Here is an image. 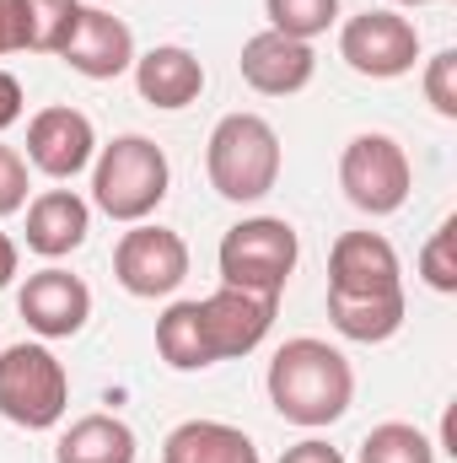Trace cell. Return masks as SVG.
Returning a JSON list of instances; mask_svg holds the SVG:
<instances>
[{
	"label": "cell",
	"instance_id": "1",
	"mask_svg": "<svg viewBox=\"0 0 457 463\" xmlns=\"http://www.w3.org/2000/svg\"><path fill=\"white\" fill-rule=\"evenodd\" d=\"M355 399V372L329 340H285L269 361V404L291 426H334Z\"/></svg>",
	"mask_w": 457,
	"mask_h": 463
},
{
	"label": "cell",
	"instance_id": "2",
	"mask_svg": "<svg viewBox=\"0 0 457 463\" xmlns=\"http://www.w3.org/2000/svg\"><path fill=\"white\" fill-rule=\"evenodd\" d=\"M210 189L231 205H253L280 184V135L258 114H227L205 146Z\"/></svg>",
	"mask_w": 457,
	"mask_h": 463
},
{
	"label": "cell",
	"instance_id": "3",
	"mask_svg": "<svg viewBox=\"0 0 457 463\" xmlns=\"http://www.w3.org/2000/svg\"><path fill=\"white\" fill-rule=\"evenodd\" d=\"M167 184H173V167H167V151L145 135H118L114 146L98 151V167H92V200L103 216L114 222H145L162 200H167Z\"/></svg>",
	"mask_w": 457,
	"mask_h": 463
},
{
	"label": "cell",
	"instance_id": "4",
	"mask_svg": "<svg viewBox=\"0 0 457 463\" xmlns=\"http://www.w3.org/2000/svg\"><path fill=\"white\" fill-rule=\"evenodd\" d=\"M70 410V377L49 345L0 350V415L22 431H49Z\"/></svg>",
	"mask_w": 457,
	"mask_h": 463
},
{
	"label": "cell",
	"instance_id": "5",
	"mask_svg": "<svg viewBox=\"0 0 457 463\" xmlns=\"http://www.w3.org/2000/svg\"><path fill=\"white\" fill-rule=\"evenodd\" d=\"M296 227L280 222V216H253V222H237V227L221 237V286H237V291H258V297H280L291 269H296Z\"/></svg>",
	"mask_w": 457,
	"mask_h": 463
},
{
	"label": "cell",
	"instance_id": "6",
	"mask_svg": "<svg viewBox=\"0 0 457 463\" xmlns=\"http://www.w3.org/2000/svg\"><path fill=\"white\" fill-rule=\"evenodd\" d=\"M409 184H415V173H409V156H404V146H398L393 135L366 129V135H355V140L344 146L340 189L355 211H366V216H393V211H404Z\"/></svg>",
	"mask_w": 457,
	"mask_h": 463
},
{
	"label": "cell",
	"instance_id": "7",
	"mask_svg": "<svg viewBox=\"0 0 457 463\" xmlns=\"http://www.w3.org/2000/svg\"><path fill=\"white\" fill-rule=\"evenodd\" d=\"M340 54L355 76L393 81V76L415 71V60H420V27L409 16H398V11H360V16L344 22Z\"/></svg>",
	"mask_w": 457,
	"mask_h": 463
},
{
	"label": "cell",
	"instance_id": "8",
	"mask_svg": "<svg viewBox=\"0 0 457 463\" xmlns=\"http://www.w3.org/2000/svg\"><path fill=\"white\" fill-rule=\"evenodd\" d=\"M114 280L129 297H173L189 280V242L167 227H135L114 248Z\"/></svg>",
	"mask_w": 457,
	"mask_h": 463
},
{
	"label": "cell",
	"instance_id": "9",
	"mask_svg": "<svg viewBox=\"0 0 457 463\" xmlns=\"http://www.w3.org/2000/svg\"><path fill=\"white\" fill-rule=\"evenodd\" d=\"M275 302L280 297H258V291H237L221 286L200 302V324H205V345L216 361H237L264 345V335L275 329Z\"/></svg>",
	"mask_w": 457,
	"mask_h": 463
},
{
	"label": "cell",
	"instance_id": "10",
	"mask_svg": "<svg viewBox=\"0 0 457 463\" xmlns=\"http://www.w3.org/2000/svg\"><path fill=\"white\" fill-rule=\"evenodd\" d=\"M16 313H22V324H27L33 335H43V340H70V335H81L87 318H92V291H87L81 275L49 264V269L27 275V286H22V297H16Z\"/></svg>",
	"mask_w": 457,
	"mask_h": 463
},
{
	"label": "cell",
	"instance_id": "11",
	"mask_svg": "<svg viewBox=\"0 0 457 463\" xmlns=\"http://www.w3.org/2000/svg\"><path fill=\"white\" fill-rule=\"evenodd\" d=\"M92 156H98V129H92V118L81 114V109L54 103V109H38L33 114V124H27V162L43 178H60L65 184Z\"/></svg>",
	"mask_w": 457,
	"mask_h": 463
},
{
	"label": "cell",
	"instance_id": "12",
	"mask_svg": "<svg viewBox=\"0 0 457 463\" xmlns=\"http://www.w3.org/2000/svg\"><path fill=\"white\" fill-rule=\"evenodd\" d=\"M237 71H242V81H247L253 92H264V98H291V92H302V87L312 81L318 54H312V43L264 27V33H253V38L242 43Z\"/></svg>",
	"mask_w": 457,
	"mask_h": 463
},
{
	"label": "cell",
	"instance_id": "13",
	"mask_svg": "<svg viewBox=\"0 0 457 463\" xmlns=\"http://www.w3.org/2000/svg\"><path fill=\"white\" fill-rule=\"evenodd\" d=\"M60 60L87 76V81H114L135 65V33L129 22L114 11H98V5H81V22L70 33V43L60 49Z\"/></svg>",
	"mask_w": 457,
	"mask_h": 463
},
{
	"label": "cell",
	"instance_id": "14",
	"mask_svg": "<svg viewBox=\"0 0 457 463\" xmlns=\"http://www.w3.org/2000/svg\"><path fill=\"white\" fill-rule=\"evenodd\" d=\"M398 286H404V269L382 232H344L329 248V291L366 297V291H398Z\"/></svg>",
	"mask_w": 457,
	"mask_h": 463
},
{
	"label": "cell",
	"instance_id": "15",
	"mask_svg": "<svg viewBox=\"0 0 457 463\" xmlns=\"http://www.w3.org/2000/svg\"><path fill=\"white\" fill-rule=\"evenodd\" d=\"M135 87H140V98L151 103V109H189V103H200V92H205V65L183 49V43H156L151 54H135Z\"/></svg>",
	"mask_w": 457,
	"mask_h": 463
},
{
	"label": "cell",
	"instance_id": "16",
	"mask_svg": "<svg viewBox=\"0 0 457 463\" xmlns=\"http://www.w3.org/2000/svg\"><path fill=\"white\" fill-rule=\"evenodd\" d=\"M92 232V205L76 189H43L27 205V248L43 259H65L87 242Z\"/></svg>",
	"mask_w": 457,
	"mask_h": 463
},
{
	"label": "cell",
	"instance_id": "17",
	"mask_svg": "<svg viewBox=\"0 0 457 463\" xmlns=\"http://www.w3.org/2000/svg\"><path fill=\"white\" fill-rule=\"evenodd\" d=\"M329 318L344 340L355 345H382L404 329V286L398 291H366V297H350V291H329Z\"/></svg>",
	"mask_w": 457,
	"mask_h": 463
},
{
	"label": "cell",
	"instance_id": "18",
	"mask_svg": "<svg viewBox=\"0 0 457 463\" xmlns=\"http://www.w3.org/2000/svg\"><path fill=\"white\" fill-rule=\"evenodd\" d=\"M162 463H258V448L227 420H183L162 442Z\"/></svg>",
	"mask_w": 457,
	"mask_h": 463
},
{
	"label": "cell",
	"instance_id": "19",
	"mask_svg": "<svg viewBox=\"0 0 457 463\" xmlns=\"http://www.w3.org/2000/svg\"><path fill=\"white\" fill-rule=\"evenodd\" d=\"M54 463H135V431L118 415H81L60 437Z\"/></svg>",
	"mask_w": 457,
	"mask_h": 463
},
{
	"label": "cell",
	"instance_id": "20",
	"mask_svg": "<svg viewBox=\"0 0 457 463\" xmlns=\"http://www.w3.org/2000/svg\"><path fill=\"white\" fill-rule=\"evenodd\" d=\"M156 350L173 372H200L216 366V355L205 345V324H200V302H173L156 318Z\"/></svg>",
	"mask_w": 457,
	"mask_h": 463
},
{
	"label": "cell",
	"instance_id": "21",
	"mask_svg": "<svg viewBox=\"0 0 457 463\" xmlns=\"http://www.w3.org/2000/svg\"><path fill=\"white\" fill-rule=\"evenodd\" d=\"M81 22V0H22V49L60 54Z\"/></svg>",
	"mask_w": 457,
	"mask_h": 463
},
{
	"label": "cell",
	"instance_id": "22",
	"mask_svg": "<svg viewBox=\"0 0 457 463\" xmlns=\"http://www.w3.org/2000/svg\"><path fill=\"white\" fill-rule=\"evenodd\" d=\"M360 463H436V448L420 426H404V420H382L366 431L360 442Z\"/></svg>",
	"mask_w": 457,
	"mask_h": 463
},
{
	"label": "cell",
	"instance_id": "23",
	"mask_svg": "<svg viewBox=\"0 0 457 463\" xmlns=\"http://www.w3.org/2000/svg\"><path fill=\"white\" fill-rule=\"evenodd\" d=\"M264 11H269L275 33L302 38V43H312L318 33H329L340 22V0H264Z\"/></svg>",
	"mask_w": 457,
	"mask_h": 463
},
{
	"label": "cell",
	"instance_id": "24",
	"mask_svg": "<svg viewBox=\"0 0 457 463\" xmlns=\"http://www.w3.org/2000/svg\"><path fill=\"white\" fill-rule=\"evenodd\" d=\"M420 275L431 291H457V222L447 216L431 232V242L420 248Z\"/></svg>",
	"mask_w": 457,
	"mask_h": 463
},
{
	"label": "cell",
	"instance_id": "25",
	"mask_svg": "<svg viewBox=\"0 0 457 463\" xmlns=\"http://www.w3.org/2000/svg\"><path fill=\"white\" fill-rule=\"evenodd\" d=\"M425 98L442 118H457V49H442L425 65Z\"/></svg>",
	"mask_w": 457,
	"mask_h": 463
},
{
	"label": "cell",
	"instance_id": "26",
	"mask_svg": "<svg viewBox=\"0 0 457 463\" xmlns=\"http://www.w3.org/2000/svg\"><path fill=\"white\" fill-rule=\"evenodd\" d=\"M22 205H27V162H22V151L0 146V216H11Z\"/></svg>",
	"mask_w": 457,
	"mask_h": 463
},
{
	"label": "cell",
	"instance_id": "27",
	"mask_svg": "<svg viewBox=\"0 0 457 463\" xmlns=\"http://www.w3.org/2000/svg\"><path fill=\"white\" fill-rule=\"evenodd\" d=\"M280 463H344V453H340V448H329V442H318V437H307V442L285 448Z\"/></svg>",
	"mask_w": 457,
	"mask_h": 463
},
{
	"label": "cell",
	"instance_id": "28",
	"mask_svg": "<svg viewBox=\"0 0 457 463\" xmlns=\"http://www.w3.org/2000/svg\"><path fill=\"white\" fill-rule=\"evenodd\" d=\"M22 49V0H0V54Z\"/></svg>",
	"mask_w": 457,
	"mask_h": 463
},
{
	"label": "cell",
	"instance_id": "29",
	"mask_svg": "<svg viewBox=\"0 0 457 463\" xmlns=\"http://www.w3.org/2000/svg\"><path fill=\"white\" fill-rule=\"evenodd\" d=\"M22 118V81L11 71H0V135Z\"/></svg>",
	"mask_w": 457,
	"mask_h": 463
},
{
	"label": "cell",
	"instance_id": "30",
	"mask_svg": "<svg viewBox=\"0 0 457 463\" xmlns=\"http://www.w3.org/2000/svg\"><path fill=\"white\" fill-rule=\"evenodd\" d=\"M11 275H16V242L0 232V291L11 286Z\"/></svg>",
	"mask_w": 457,
	"mask_h": 463
},
{
	"label": "cell",
	"instance_id": "31",
	"mask_svg": "<svg viewBox=\"0 0 457 463\" xmlns=\"http://www.w3.org/2000/svg\"><path fill=\"white\" fill-rule=\"evenodd\" d=\"M393 5H442V0H393Z\"/></svg>",
	"mask_w": 457,
	"mask_h": 463
}]
</instances>
